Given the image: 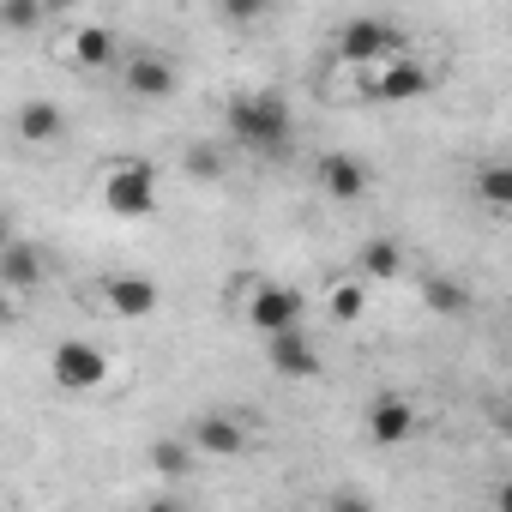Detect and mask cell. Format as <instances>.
<instances>
[{
  "mask_svg": "<svg viewBox=\"0 0 512 512\" xmlns=\"http://www.w3.org/2000/svg\"><path fill=\"white\" fill-rule=\"evenodd\" d=\"M223 127L253 157H284L290 151V97L272 91V85L266 91H235L223 103Z\"/></svg>",
  "mask_w": 512,
  "mask_h": 512,
  "instance_id": "obj_1",
  "label": "cell"
},
{
  "mask_svg": "<svg viewBox=\"0 0 512 512\" xmlns=\"http://www.w3.org/2000/svg\"><path fill=\"white\" fill-rule=\"evenodd\" d=\"M97 199H103L109 217H121V223H145V217H157V169H151L145 157H121V163L103 169Z\"/></svg>",
  "mask_w": 512,
  "mask_h": 512,
  "instance_id": "obj_2",
  "label": "cell"
},
{
  "mask_svg": "<svg viewBox=\"0 0 512 512\" xmlns=\"http://www.w3.org/2000/svg\"><path fill=\"white\" fill-rule=\"evenodd\" d=\"M241 320L260 332V338L290 332V326H302V296H296L290 284L266 278V272H253V278L241 284Z\"/></svg>",
  "mask_w": 512,
  "mask_h": 512,
  "instance_id": "obj_3",
  "label": "cell"
},
{
  "mask_svg": "<svg viewBox=\"0 0 512 512\" xmlns=\"http://www.w3.org/2000/svg\"><path fill=\"white\" fill-rule=\"evenodd\" d=\"M332 49H338V61H344V67H374V61L410 55V49H404V31H398V25H386V19H374V13L344 19V25L332 31Z\"/></svg>",
  "mask_w": 512,
  "mask_h": 512,
  "instance_id": "obj_4",
  "label": "cell"
},
{
  "mask_svg": "<svg viewBox=\"0 0 512 512\" xmlns=\"http://www.w3.org/2000/svg\"><path fill=\"white\" fill-rule=\"evenodd\" d=\"M350 73H362V97H374V103H416V97H428V91L440 85L434 67H422V61H410V55L374 61V67H350Z\"/></svg>",
  "mask_w": 512,
  "mask_h": 512,
  "instance_id": "obj_5",
  "label": "cell"
},
{
  "mask_svg": "<svg viewBox=\"0 0 512 512\" xmlns=\"http://www.w3.org/2000/svg\"><path fill=\"white\" fill-rule=\"evenodd\" d=\"M49 380L61 386V392H97L103 380H109V356L91 344V338H61L55 350H49Z\"/></svg>",
  "mask_w": 512,
  "mask_h": 512,
  "instance_id": "obj_6",
  "label": "cell"
},
{
  "mask_svg": "<svg viewBox=\"0 0 512 512\" xmlns=\"http://www.w3.org/2000/svg\"><path fill=\"white\" fill-rule=\"evenodd\" d=\"M121 91L133 97V103H163V97H175V85H181V73H175V61L163 55V49H133V55H121Z\"/></svg>",
  "mask_w": 512,
  "mask_h": 512,
  "instance_id": "obj_7",
  "label": "cell"
},
{
  "mask_svg": "<svg viewBox=\"0 0 512 512\" xmlns=\"http://www.w3.org/2000/svg\"><path fill=\"white\" fill-rule=\"evenodd\" d=\"M97 302H103V314H115V320H151V314L163 308V290H157L145 272H103V278H97Z\"/></svg>",
  "mask_w": 512,
  "mask_h": 512,
  "instance_id": "obj_8",
  "label": "cell"
},
{
  "mask_svg": "<svg viewBox=\"0 0 512 512\" xmlns=\"http://www.w3.org/2000/svg\"><path fill=\"white\" fill-rule=\"evenodd\" d=\"M187 440L199 446V458H241V452L253 446V434H247V422H241L235 410H205V416H193V422H187Z\"/></svg>",
  "mask_w": 512,
  "mask_h": 512,
  "instance_id": "obj_9",
  "label": "cell"
},
{
  "mask_svg": "<svg viewBox=\"0 0 512 512\" xmlns=\"http://www.w3.org/2000/svg\"><path fill=\"white\" fill-rule=\"evenodd\" d=\"M61 61L79 67V73H115V67H121V37H115V25H79V31H67Z\"/></svg>",
  "mask_w": 512,
  "mask_h": 512,
  "instance_id": "obj_10",
  "label": "cell"
},
{
  "mask_svg": "<svg viewBox=\"0 0 512 512\" xmlns=\"http://www.w3.org/2000/svg\"><path fill=\"white\" fill-rule=\"evenodd\" d=\"M266 362L284 380H314L320 374V344L308 338V326H290V332H272L266 338Z\"/></svg>",
  "mask_w": 512,
  "mask_h": 512,
  "instance_id": "obj_11",
  "label": "cell"
},
{
  "mask_svg": "<svg viewBox=\"0 0 512 512\" xmlns=\"http://www.w3.org/2000/svg\"><path fill=\"white\" fill-rule=\"evenodd\" d=\"M416 422H422V410H416L410 398H398V392H380V398L368 404V440H374V446H404V440L416 434Z\"/></svg>",
  "mask_w": 512,
  "mask_h": 512,
  "instance_id": "obj_12",
  "label": "cell"
},
{
  "mask_svg": "<svg viewBox=\"0 0 512 512\" xmlns=\"http://www.w3.org/2000/svg\"><path fill=\"white\" fill-rule=\"evenodd\" d=\"M368 187H374V175H368L362 157H350V151H326V157H320V193H326V199L356 205Z\"/></svg>",
  "mask_w": 512,
  "mask_h": 512,
  "instance_id": "obj_13",
  "label": "cell"
},
{
  "mask_svg": "<svg viewBox=\"0 0 512 512\" xmlns=\"http://www.w3.org/2000/svg\"><path fill=\"white\" fill-rule=\"evenodd\" d=\"M43 272H49V260H43V247H37V241L13 235L7 247H0V284H7L13 296L37 290V284H43Z\"/></svg>",
  "mask_w": 512,
  "mask_h": 512,
  "instance_id": "obj_14",
  "label": "cell"
},
{
  "mask_svg": "<svg viewBox=\"0 0 512 512\" xmlns=\"http://www.w3.org/2000/svg\"><path fill=\"white\" fill-rule=\"evenodd\" d=\"M13 127H19V145H61V133H67V115H61V103H49V97H31V103H19Z\"/></svg>",
  "mask_w": 512,
  "mask_h": 512,
  "instance_id": "obj_15",
  "label": "cell"
},
{
  "mask_svg": "<svg viewBox=\"0 0 512 512\" xmlns=\"http://www.w3.org/2000/svg\"><path fill=\"white\" fill-rule=\"evenodd\" d=\"M356 272H362L368 284H392V278H404V247H398L392 235L362 241V247H356Z\"/></svg>",
  "mask_w": 512,
  "mask_h": 512,
  "instance_id": "obj_16",
  "label": "cell"
},
{
  "mask_svg": "<svg viewBox=\"0 0 512 512\" xmlns=\"http://www.w3.org/2000/svg\"><path fill=\"white\" fill-rule=\"evenodd\" d=\"M422 308H428L434 320H464V314H470V290H464L458 278H446V272H428V278H422Z\"/></svg>",
  "mask_w": 512,
  "mask_h": 512,
  "instance_id": "obj_17",
  "label": "cell"
},
{
  "mask_svg": "<svg viewBox=\"0 0 512 512\" xmlns=\"http://www.w3.org/2000/svg\"><path fill=\"white\" fill-rule=\"evenodd\" d=\"M145 464L157 470V476H193V464H199V446L187 440V434H163V440H151L145 446Z\"/></svg>",
  "mask_w": 512,
  "mask_h": 512,
  "instance_id": "obj_18",
  "label": "cell"
},
{
  "mask_svg": "<svg viewBox=\"0 0 512 512\" xmlns=\"http://www.w3.org/2000/svg\"><path fill=\"white\" fill-rule=\"evenodd\" d=\"M362 308H368V278H362V272H350V278H332V284H326V320L356 326V320H362Z\"/></svg>",
  "mask_w": 512,
  "mask_h": 512,
  "instance_id": "obj_19",
  "label": "cell"
},
{
  "mask_svg": "<svg viewBox=\"0 0 512 512\" xmlns=\"http://www.w3.org/2000/svg\"><path fill=\"white\" fill-rule=\"evenodd\" d=\"M470 193H476L488 211H512V157H500V163H482V169L470 175Z\"/></svg>",
  "mask_w": 512,
  "mask_h": 512,
  "instance_id": "obj_20",
  "label": "cell"
},
{
  "mask_svg": "<svg viewBox=\"0 0 512 512\" xmlns=\"http://www.w3.org/2000/svg\"><path fill=\"white\" fill-rule=\"evenodd\" d=\"M211 13L229 25V31H253V25H266L278 13V0H211Z\"/></svg>",
  "mask_w": 512,
  "mask_h": 512,
  "instance_id": "obj_21",
  "label": "cell"
},
{
  "mask_svg": "<svg viewBox=\"0 0 512 512\" xmlns=\"http://www.w3.org/2000/svg\"><path fill=\"white\" fill-rule=\"evenodd\" d=\"M43 19H49V0H7V7H0V31L7 37H31Z\"/></svg>",
  "mask_w": 512,
  "mask_h": 512,
  "instance_id": "obj_22",
  "label": "cell"
},
{
  "mask_svg": "<svg viewBox=\"0 0 512 512\" xmlns=\"http://www.w3.org/2000/svg\"><path fill=\"white\" fill-rule=\"evenodd\" d=\"M181 169H187L193 181H223V151H217V145H187V151H181Z\"/></svg>",
  "mask_w": 512,
  "mask_h": 512,
  "instance_id": "obj_23",
  "label": "cell"
},
{
  "mask_svg": "<svg viewBox=\"0 0 512 512\" xmlns=\"http://www.w3.org/2000/svg\"><path fill=\"white\" fill-rule=\"evenodd\" d=\"M488 500H494L500 512H512V476H506V482H494V494H488Z\"/></svg>",
  "mask_w": 512,
  "mask_h": 512,
  "instance_id": "obj_24",
  "label": "cell"
},
{
  "mask_svg": "<svg viewBox=\"0 0 512 512\" xmlns=\"http://www.w3.org/2000/svg\"><path fill=\"white\" fill-rule=\"evenodd\" d=\"M500 428H506V434H512V410H506V416H500Z\"/></svg>",
  "mask_w": 512,
  "mask_h": 512,
  "instance_id": "obj_25",
  "label": "cell"
}]
</instances>
